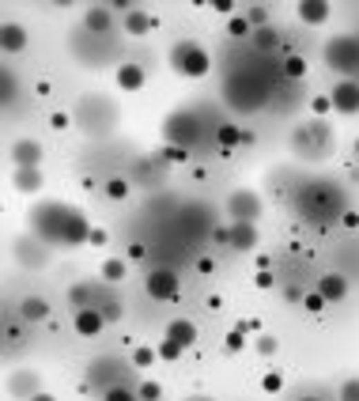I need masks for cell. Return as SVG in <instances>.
<instances>
[{"mask_svg":"<svg viewBox=\"0 0 359 401\" xmlns=\"http://www.w3.org/2000/svg\"><path fill=\"white\" fill-rule=\"evenodd\" d=\"M30 227L42 243L50 246H84L91 243V223L79 208L61 205V200H46L30 212Z\"/></svg>","mask_w":359,"mask_h":401,"instance_id":"cell-1","label":"cell"},{"mask_svg":"<svg viewBox=\"0 0 359 401\" xmlns=\"http://www.w3.org/2000/svg\"><path fill=\"white\" fill-rule=\"evenodd\" d=\"M302 212L322 223H333L337 216H345V194H340V186L337 182H314L302 194Z\"/></svg>","mask_w":359,"mask_h":401,"instance_id":"cell-2","label":"cell"},{"mask_svg":"<svg viewBox=\"0 0 359 401\" xmlns=\"http://www.w3.org/2000/svg\"><path fill=\"white\" fill-rule=\"evenodd\" d=\"M76 122L91 136L110 133L117 125V106L106 99V95H84V99L76 102Z\"/></svg>","mask_w":359,"mask_h":401,"instance_id":"cell-3","label":"cell"},{"mask_svg":"<svg viewBox=\"0 0 359 401\" xmlns=\"http://www.w3.org/2000/svg\"><path fill=\"white\" fill-rule=\"evenodd\" d=\"M171 65H174V72L197 80V76H204V72L212 68V57L204 53V46H197V42H178L171 50Z\"/></svg>","mask_w":359,"mask_h":401,"instance_id":"cell-4","label":"cell"},{"mask_svg":"<svg viewBox=\"0 0 359 401\" xmlns=\"http://www.w3.org/2000/svg\"><path fill=\"white\" fill-rule=\"evenodd\" d=\"M15 261H19L23 269H46L53 261V246L50 243H42L38 235H23V239H15Z\"/></svg>","mask_w":359,"mask_h":401,"instance_id":"cell-5","label":"cell"},{"mask_svg":"<svg viewBox=\"0 0 359 401\" xmlns=\"http://www.w3.org/2000/svg\"><path fill=\"white\" fill-rule=\"evenodd\" d=\"M166 140L174 144V148H189V144H197L201 140V118L197 114H186V110H182V114H171L166 118Z\"/></svg>","mask_w":359,"mask_h":401,"instance_id":"cell-6","label":"cell"},{"mask_svg":"<svg viewBox=\"0 0 359 401\" xmlns=\"http://www.w3.org/2000/svg\"><path fill=\"white\" fill-rule=\"evenodd\" d=\"M325 65L333 72H356L359 68V38H333L329 46H325Z\"/></svg>","mask_w":359,"mask_h":401,"instance_id":"cell-7","label":"cell"},{"mask_svg":"<svg viewBox=\"0 0 359 401\" xmlns=\"http://www.w3.org/2000/svg\"><path fill=\"white\" fill-rule=\"evenodd\" d=\"M91 382L106 394V390H114V386H125V375H129V364L125 360H114V356H102V360H95L91 367Z\"/></svg>","mask_w":359,"mask_h":401,"instance_id":"cell-8","label":"cell"},{"mask_svg":"<svg viewBox=\"0 0 359 401\" xmlns=\"http://www.w3.org/2000/svg\"><path fill=\"white\" fill-rule=\"evenodd\" d=\"M227 212H231V223H258L265 205H261V197L253 189H235L227 197Z\"/></svg>","mask_w":359,"mask_h":401,"instance_id":"cell-9","label":"cell"},{"mask_svg":"<svg viewBox=\"0 0 359 401\" xmlns=\"http://www.w3.org/2000/svg\"><path fill=\"white\" fill-rule=\"evenodd\" d=\"M144 292H148L155 303H174L178 292H182V280H178L174 269H151L148 280H144Z\"/></svg>","mask_w":359,"mask_h":401,"instance_id":"cell-10","label":"cell"},{"mask_svg":"<svg viewBox=\"0 0 359 401\" xmlns=\"http://www.w3.org/2000/svg\"><path fill=\"white\" fill-rule=\"evenodd\" d=\"M178 223H182V231H186L189 239L212 235V231H215V216H212V208H204V205H186V208H178Z\"/></svg>","mask_w":359,"mask_h":401,"instance_id":"cell-11","label":"cell"},{"mask_svg":"<svg viewBox=\"0 0 359 401\" xmlns=\"http://www.w3.org/2000/svg\"><path fill=\"white\" fill-rule=\"evenodd\" d=\"M329 99H333V110H337V114L356 118V114H359V80H352V76H340L337 84H333Z\"/></svg>","mask_w":359,"mask_h":401,"instance_id":"cell-12","label":"cell"},{"mask_svg":"<svg viewBox=\"0 0 359 401\" xmlns=\"http://www.w3.org/2000/svg\"><path fill=\"white\" fill-rule=\"evenodd\" d=\"M8 394L15 401H30L42 394V379H38V371H30V367H19V371L8 375Z\"/></svg>","mask_w":359,"mask_h":401,"instance_id":"cell-13","label":"cell"},{"mask_svg":"<svg viewBox=\"0 0 359 401\" xmlns=\"http://www.w3.org/2000/svg\"><path fill=\"white\" fill-rule=\"evenodd\" d=\"M110 30H114V8L110 4H95L84 12V35L91 38H110Z\"/></svg>","mask_w":359,"mask_h":401,"instance_id":"cell-14","label":"cell"},{"mask_svg":"<svg viewBox=\"0 0 359 401\" xmlns=\"http://www.w3.org/2000/svg\"><path fill=\"white\" fill-rule=\"evenodd\" d=\"M314 292L322 295L325 303H340V299H348L352 284H348L345 272H322V277H318V284H314Z\"/></svg>","mask_w":359,"mask_h":401,"instance_id":"cell-15","label":"cell"},{"mask_svg":"<svg viewBox=\"0 0 359 401\" xmlns=\"http://www.w3.org/2000/svg\"><path fill=\"white\" fill-rule=\"evenodd\" d=\"M72 330L79 337H99L106 330V318H102L99 307H79V310H72Z\"/></svg>","mask_w":359,"mask_h":401,"instance_id":"cell-16","label":"cell"},{"mask_svg":"<svg viewBox=\"0 0 359 401\" xmlns=\"http://www.w3.org/2000/svg\"><path fill=\"white\" fill-rule=\"evenodd\" d=\"M258 243H261V231H258V223H231L227 246H231L235 254H250V250H258Z\"/></svg>","mask_w":359,"mask_h":401,"instance_id":"cell-17","label":"cell"},{"mask_svg":"<svg viewBox=\"0 0 359 401\" xmlns=\"http://www.w3.org/2000/svg\"><path fill=\"white\" fill-rule=\"evenodd\" d=\"M46 159V148L38 140H30V136H23V140L12 144V163L15 167H42Z\"/></svg>","mask_w":359,"mask_h":401,"instance_id":"cell-18","label":"cell"},{"mask_svg":"<svg viewBox=\"0 0 359 401\" xmlns=\"http://www.w3.org/2000/svg\"><path fill=\"white\" fill-rule=\"evenodd\" d=\"M295 15H299L307 27H325L329 15H333V8L325 4V0H299V4H295Z\"/></svg>","mask_w":359,"mask_h":401,"instance_id":"cell-19","label":"cell"},{"mask_svg":"<svg viewBox=\"0 0 359 401\" xmlns=\"http://www.w3.org/2000/svg\"><path fill=\"white\" fill-rule=\"evenodd\" d=\"M114 84L122 87V91H140V87L148 84V72H144V65H133V61H125V65L114 68Z\"/></svg>","mask_w":359,"mask_h":401,"instance_id":"cell-20","label":"cell"},{"mask_svg":"<svg viewBox=\"0 0 359 401\" xmlns=\"http://www.w3.org/2000/svg\"><path fill=\"white\" fill-rule=\"evenodd\" d=\"M15 315H19L23 322H46V318H50V303H46L42 295H23Z\"/></svg>","mask_w":359,"mask_h":401,"instance_id":"cell-21","label":"cell"},{"mask_svg":"<svg viewBox=\"0 0 359 401\" xmlns=\"http://www.w3.org/2000/svg\"><path fill=\"white\" fill-rule=\"evenodd\" d=\"M166 341H174L178 348L189 352V348L197 344V326L189 322V318H174V322L166 326Z\"/></svg>","mask_w":359,"mask_h":401,"instance_id":"cell-22","label":"cell"},{"mask_svg":"<svg viewBox=\"0 0 359 401\" xmlns=\"http://www.w3.org/2000/svg\"><path fill=\"white\" fill-rule=\"evenodd\" d=\"M0 46H4V53H23L27 50V27L8 19L4 27H0Z\"/></svg>","mask_w":359,"mask_h":401,"instance_id":"cell-23","label":"cell"},{"mask_svg":"<svg viewBox=\"0 0 359 401\" xmlns=\"http://www.w3.org/2000/svg\"><path fill=\"white\" fill-rule=\"evenodd\" d=\"M46 178H42V167H15V189L19 194H42Z\"/></svg>","mask_w":359,"mask_h":401,"instance_id":"cell-24","label":"cell"},{"mask_svg":"<svg viewBox=\"0 0 359 401\" xmlns=\"http://www.w3.org/2000/svg\"><path fill=\"white\" fill-rule=\"evenodd\" d=\"M151 30V15L144 12V8H133L129 15H125V35H133V38H144Z\"/></svg>","mask_w":359,"mask_h":401,"instance_id":"cell-25","label":"cell"},{"mask_svg":"<svg viewBox=\"0 0 359 401\" xmlns=\"http://www.w3.org/2000/svg\"><path fill=\"white\" fill-rule=\"evenodd\" d=\"M68 303H72V310H79V307H95V288L91 284H68Z\"/></svg>","mask_w":359,"mask_h":401,"instance_id":"cell-26","label":"cell"},{"mask_svg":"<svg viewBox=\"0 0 359 401\" xmlns=\"http://www.w3.org/2000/svg\"><path fill=\"white\" fill-rule=\"evenodd\" d=\"M250 46L258 53H269V50H276V46H280V35H276V27H261V30H253Z\"/></svg>","mask_w":359,"mask_h":401,"instance_id":"cell-27","label":"cell"},{"mask_svg":"<svg viewBox=\"0 0 359 401\" xmlns=\"http://www.w3.org/2000/svg\"><path fill=\"white\" fill-rule=\"evenodd\" d=\"M95 307L102 310V318H106V322H117V318H122V299H110L106 292H95Z\"/></svg>","mask_w":359,"mask_h":401,"instance_id":"cell-28","label":"cell"},{"mask_svg":"<svg viewBox=\"0 0 359 401\" xmlns=\"http://www.w3.org/2000/svg\"><path fill=\"white\" fill-rule=\"evenodd\" d=\"M215 140H220V148L227 151V148H235V144H242L246 136H242V129H238V125H220V129H215Z\"/></svg>","mask_w":359,"mask_h":401,"instance_id":"cell-29","label":"cell"},{"mask_svg":"<svg viewBox=\"0 0 359 401\" xmlns=\"http://www.w3.org/2000/svg\"><path fill=\"white\" fill-rule=\"evenodd\" d=\"M125 272H129V265H125L122 258H106V261H102V280H106V284L125 280Z\"/></svg>","mask_w":359,"mask_h":401,"instance_id":"cell-30","label":"cell"},{"mask_svg":"<svg viewBox=\"0 0 359 401\" xmlns=\"http://www.w3.org/2000/svg\"><path fill=\"white\" fill-rule=\"evenodd\" d=\"M155 360H159V348H148V344H140V348H133V360H129V364L140 367V371H148Z\"/></svg>","mask_w":359,"mask_h":401,"instance_id":"cell-31","label":"cell"},{"mask_svg":"<svg viewBox=\"0 0 359 401\" xmlns=\"http://www.w3.org/2000/svg\"><path fill=\"white\" fill-rule=\"evenodd\" d=\"M253 352H258V356H276V352H280V341H276L273 333H258V341H253Z\"/></svg>","mask_w":359,"mask_h":401,"instance_id":"cell-32","label":"cell"},{"mask_svg":"<svg viewBox=\"0 0 359 401\" xmlns=\"http://www.w3.org/2000/svg\"><path fill=\"white\" fill-rule=\"evenodd\" d=\"M284 76H287V80H302V76H307V61H302L299 53L284 57Z\"/></svg>","mask_w":359,"mask_h":401,"instance_id":"cell-33","label":"cell"},{"mask_svg":"<svg viewBox=\"0 0 359 401\" xmlns=\"http://www.w3.org/2000/svg\"><path fill=\"white\" fill-rule=\"evenodd\" d=\"M246 19H250L253 30L269 27V8H265V4H250V8H246Z\"/></svg>","mask_w":359,"mask_h":401,"instance_id":"cell-34","label":"cell"},{"mask_svg":"<svg viewBox=\"0 0 359 401\" xmlns=\"http://www.w3.org/2000/svg\"><path fill=\"white\" fill-rule=\"evenodd\" d=\"M227 30H231V38H253V27H250V19H246V15H231Z\"/></svg>","mask_w":359,"mask_h":401,"instance_id":"cell-35","label":"cell"},{"mask_svg":"<svg viewBox=\"0 0 359 401\" xmlns=\"http://www.w3.org/2000/svg\"><path fill=\"white\" fill-rule=\"evenodd\" d=\"M102 194H106L110 200H125V197H129V182H125V178H110L106 186H102Z\"/></svg>","mask_w":359,"mask_h":401,"instance_id":"cell-36","label":"cell"},{"mask_svg":"<svg viewBox=\"0 0 359 401\" xmlns=\"http://www.w3.org/2000/svg\"><path fill=\"white\" fill-rule=\"evenodd\" d=\"M182 356H186V348H178L174 341H166V337H163V344H159V360L174 364V360H182Z\"/></svg>","mask_w":359,"mask_h":401,"instance_id":"cell-37","label":"cell"},{"mask_svg":"<svg viewBox=\"0 0 359 401\" xmlns=\"http://www.w3.org/2000/svg\"><path fill=\"white\" fill-rule=\"evenodd\" d=\"M137 394H140V401H159V398H163V386L151 382V379H144L140 386H137Z\"/></svg>","mask_w":359,"mask_h":401,"instance_id":"cell-38","label":"cell"},{"mask_svg":"<svg viewBox=\"0 0 359 401\" xmlns=\"http://www.w3.org/2000/svg\"><path fill=\"white\" fill-rule=\"evenodd\" d=\"M102 401H140V394H137V390H129V386H114V390L102 394Z\"/></svg>","mask_w":359,"mask_h":401,"instance_id":"cell-39","label":"cell"},{"mask_svg":"<svg viewBox=\"0 0 359 401\" xmlns=\"http://www.w3.org/2000/svg\"><path fill=\"white\" fill-rule=\"evenodd\" d=\"M223 348H227V352H242L246 348V330H231L227 337H223Z\"/></svg>","mask_w":359,"mask_h":401,"instance_id":"cell-40","label":"cell"},{"mask_svg":"<svg viewBox=\"0 0 359 401\" xmlns=\"http://www.w3.org/2000/svg\"><path fill=\"white\" fill-rule=\"evenodd\" d=\"M340 401H359V375L340 382Z\"/></svg>","mask_w":359,"mask_h":401,"instance_id":"cell-41","label":"cell"},{"mask_svg":"<svg viewBox=\"0 0 359 401\" xmlns=\"http://www.w3.org/2000/svg\"><path fill=\"white\" fill-rule=\"evenodd\" d=\"M302 307H307V315H322V310H325V299L318 292H310V295H302Z\"/></svg>","mask_w":359,"mask_h":401,"instance_id":"cell-42","label":"cell"},{"mask_svg":"<svg viewBox=\"0 0 359 401\" xmlns=\"http://www.w3.org/2000/svg\"><path fill=\"white\" fill-rule=\"evenodd\" d=\"M261 386H265V394H280V390H284V379L276 371H269L265 379H261Z\"/></svg>","mask_w":359,"mask_h":401,"instance_id":"cell-43","label":"cell"},{"mask_svg":"<svg viewBox=\"0 0 359 401\" xmlns=\"http://www.w3.org/2000/svg\"><path fill=\"white\" fill-rule=\"evenodd\" d=\"M4 102H15V72L4 68Z\"/></svg>","mask_w":359,"mask_h":401,"instance_id":"cell-44","label":"cell"},{"mask_svg":"<svg viewBox=\"0 0 359 401\" xmlns=\"http://www.w3.org/2000/svg\"><path fill=\"white\" fill-rule=\"evenodd\" d=\"M329 110H333V99H329V95H318V99H314V114H329Z\"/></svg>","mask_w":359,"mask_h":401,"instance_id":"cell-45","label":"cell"},{"mask_svg":"<svg viewBox=\"0 0 359 401\" xmlns=\"http://www.w3.org/2000/svg\"><path fill=\"white\" fill-rule=\"evenodd\" d=\"M273 284H276L273 272H269V269H258V288H261V292H265V288H273Z\"/></svg>","mask_w":359,"mask_h":401,"instance_id":"cell-46","label":"cell"},{"mask_svg":"<svg viewBox=\"0 0 359 401\" xmlns=\"http://www.w3.org/2000/svg\"><path fill=\"white\" fill-rule=\"evenodd\" d=\"M212 8L223 12V15H235V4H231V0H212Z\"/></svg>","mask_w":359,"mask_h":401,"instance_id":"cell-47","label":"cell"},{"mask_svg":"<svg viewBox=\"0 0 359 401\" xmlns=\"http://www.w3.org/2000/svg\"><path fill=\"white\" fill-rule=\"evenodd\" d=\"M129 258H133V261H144V258H148V250H144L140 243H133V246H129Z\"/></svg>","mask_w":359,"mask_h":401,"instance_id":"cell-48","label":"cell"},{"mask_svg":"<svg viewBox=\"0 0 359 401\" xmlns=\"http://www.w3.org/2000/svg\"><path fill=\"white\" fill-rule=\"evenodd\" d=\"M50 125H53V129H68V114H53Z\"/></svg>","mask_w":359,"mask_h":401,"instance_id":"cell-49","label":"cell"},{"mask_svg":"<svg viewBox=\"0 0 359 401\" xmlns=\"http://www.w3.org/2000/svg\"><path fill=\"white\" fill-rule=\"evenodd\" d=\"M340 223H345V227H359V212H345V216H340Z\"/></svg>","mask_w":359,"mask_h":401,"instance_id":"cell-50","label":"cell"},{"mask_svg":"<svg viewBox=\"0 0 359 401\" xmlns=\"http://www.w3.org/2000/svg\"><path fill=\"white\" fill-rule=\"evenodd\" d=\"M197 269H201V272H212L215 261H212V258H201V261H197Z\"/></svg>","mask_w":359,"mask_h":401,"instance_id":"cell-51","label":"cell"},{"mask_svg":"<svg viewBox=\"0 0 359 401\" xmlns=\"http://www.w3.org/2000/svg\"><path fill=\"white\" fill-rule=\"evenodd\" d=\"M30 401H57V398H53V394H46V390H42V394H38V398H30Z\"/></svg>","mask_w":359,"mask_h":401,"instance_id":"cell-52","label":"cell"},{"mask_svg":"<svg viewBox=\"0 0 359 401\" xmlns=\"http://www.w3.org/2000/svg\"><path fill=\"white\" fill-rule=\"evenodd\" d=\"M299 401H322V398H299Z\"/></svg>","mask_w":359,"mask_h":401,"instance_id":"cell-53","label":"cell"},{"mask_svg":"<svg viewBox=\"0 0 359 401\" xmlns=\"http://www.w3.org/2000/svg\"><path fill=\"white\" fill-rule=\"evenodd\" d=\"M356 156H359V140H356Z\"/></svg>","mask_w":359,"mask_h":401,"instance_id":"cell-54","label":"cell"},{"mask_svg":"<svg viewBox=\"0 0 359 401\" xmlns=\"http://www.w3.org/2000/svg\"><path fill=\"white\" fill-rule=\"evenodd\" d=\"M197 401H212V398H197Z\"/></svg>","mask_w":359,"mask_h":401,"instance_id":"cell-55","label":"cell"}]
</instances>
